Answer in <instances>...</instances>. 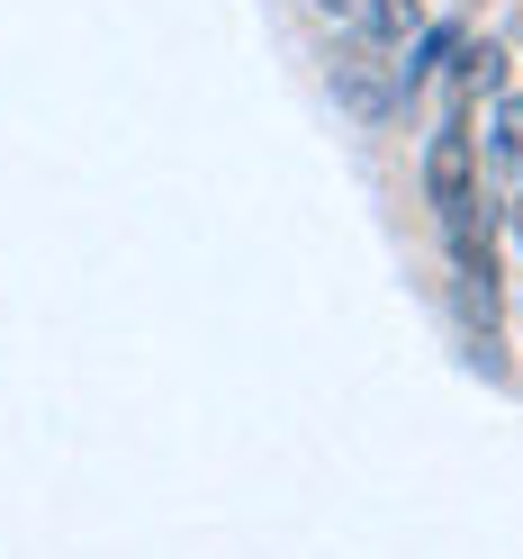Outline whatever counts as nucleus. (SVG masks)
<instances>
[{"label": "nucleus", "mask_w": 523, "mask_h": 559, "mask_svg": "<svg viewBox=\"0 0 523 559\" xmlns=\"http://www.w3.org/2000/svg\"><path fill=\"white\" fill-rule=\"evenodd\" d=\"M451 55H461V27H415V37H406V63H397V91L415 99V91H425Z\"/></svg>", "instance_id": "4"}, {"label": "nucleus", "mask_w": 523, "mask_h": 559, "mask_svg": "<svg viewBox=\"0 0 523 559\" xmlns=\"http://www.w3.org/2000/svg\"><path fill=\"white\" fill-rule=\"evenodd\" d=\"M478 171H523V91H497V99H487Z\"/></svg>", "instance_id": "3"}, {"label": "nucleus", "mask_w": 523, "mask_h": 559, "mask_svg": "<svg viewBox=\"0 0 523 559\" xmlns=\"http://www.w3.org/2000/svg\"><path fill=\"white\" fill-rule=\"evenodd\" d=\"M514 243H523V190H514Z\"/></svg>", "instance_id": "7"}, {"label": "nucleus", "mask_w": 523, "mask_h": 559, "mask_svg": "<svg viewBox=\"0 0 523 559\" xmlns=\"http://www.w3.org/2000/svg\"><path fill=\"white\" fill-rule=\"evenodd\" d=\"M317 10H325V19H361V0H317Z\"/></svg>", "instance_id": "6"}, {"label": "nucleus", "mask_w": 523, "mask_h": 559, "mask_svg": "<svg viewBox=\"0 0 523 559\" xmlns=\"http://www.w3.org/2000/svg\"><path fill=\"white\" fill-rule=\"evenodd\" d=\"M334 99H343V109H353L361 127H379V118H397V63H379L370 46H343L334 55Z\"/></svg>", "instance_id": "2"}, {"label": "nucleus", "mask_w": 523, "mask_h": 559, "mask_svg": "<svg viewBox=\"0 0 523 559\" xmlns=\"http://www.w3.org/2000/svg\"><path fill=\"white\" fill-rule=\"evenodd\" d=\"M425 199H433V217H442V235H469L478 226V135H469V118H442L433 135H425Z\"/></svg>", "instance_id": "1"}, {"label": "nucleus", "mask_w": 523, "mask_h": 559, "mask_svg": "<svg viewBox=\"0 0 523 559\" xmlns=\"http://www.w3.org/2000/svg\"><path fill=\"white\" fill-rule=\"evenodd\" d=\"M451 91H461V99H497L506 91V46H461V55H451Z\"/></svg>", "instance_id": "5"}]
</instances>
